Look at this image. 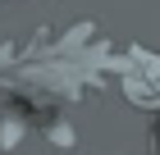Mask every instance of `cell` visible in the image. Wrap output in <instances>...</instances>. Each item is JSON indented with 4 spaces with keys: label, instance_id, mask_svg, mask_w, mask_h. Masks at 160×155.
<instances>
[{
    "label": "cell",
    "instance_id": "1",
    "mask_svg": "<svg viewBox=\"0 0 160 155\" xmlns=\"http://www.w3.org/2000/svg\"><path fill=\"white\" fill-rule=\"evenodd\" d=\"M119 87H123V96L133 100L137 109H160V96H156V87L142 78L137 69H128V73H119Z\"/></svg>",
    "mask_w": 160,
    "mask_h": 155
},
{
    "label": "cell",
    "instance_id": "2",
    "mask_svg": "<svg viewBox=\"0 0 160 155\" xmlns=\"http://www.w3.org/2000/svg\"><path fill=\"white\" fill-rule=\"evenodd\" d=\"M128 55H133V69L142 73V78L156 87V96H160V55H151L147 46H128Z\"/></svg>",
    "mask_w": 160,
    "mask_h": 155
},
{
    "label": "cell",
    "instance_id": "3",
    "mask_svg": "<svg viewBox=\"0 0 160 155\" xmlns=\"http://www.w3.org/2000/svg\"><path fill=\"white\" fill-rule=\"evenodd\" d=\"M18 142H23V123H18V119H5V128H0V146L14 151Z\"/></svg>",
    "mask_w": 160,
    "mask_h": 155
},
{
    "label": "cell",
    "instance_id": "4",
    "mask_svg": "<svg viewBox=\"0 0 160 155\" xmlns=\"http://www.w3.org/2000/svg\"><path fill=\"white\" fill-rule=\"evenodd\" d=\"M50 142L55 146H73V128L69 123H50Z\"/></svg>",
    "mask_w": 160,
    "mask_h": 155
}]
</instances>
